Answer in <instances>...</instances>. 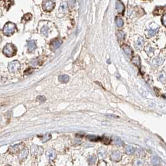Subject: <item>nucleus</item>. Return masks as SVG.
I'll use <instances>...</instances> for the list:
<instances>
[{"label":"nucleus","mask_w":166,"mask_h":166,"mask_svg":"<svg viewBox=\"0 0 166 166\" xmlns=\"http://www.w3.org/2000/svg\"><path fill=\"white\" fill-rule=\"evenodd\" d=\"M68 11V5L66 2H62L59 8V11L61 13H65Z\"/></svg>","instance_id":"nucleus-9"},{"label":"nucleus","mask_w":166,"mask_h":166,"mask_svg":"<svg viewBox=\"0 0 166 166\" xmlns=\"http://www.w3.org/2000/svg\"><path fill=\"white\" fill-rule=\"evenodd\" d=\"M115 144L118 146H121V145H123V142H122V140L119 137H116V139H115Z\"/></svg>","instance_id":"nucleus-26"},{"label":"nucleus","mask_w":166,"mask_h":166,"mask_svg":"<svg viewBox=\"0 0 166 166\" xmlns=\"http://www.w3.org/2000/svg\"><path fill=\"white\" fill-rule=\"evenodd\" d=\"M117 36H118L119 40L120 41L124 40V37H125V34H124V32H123V31H119L118 32V34H117Z\"/></svg>","instance_id":"nucleus-19"},{"label":"nucleus","mask_w":166,"mask_h":166,"mask_svg":"<svg viewBox=\"0 0 166 166\" xmlns=\"http://www.w3.org/2000/svg\"><path fill=\"white\" fill-rule=\"evenodd\" d=\"M20 63L18 61H13L11 62L8 65V70L11 73H15L19 70L20 68Z\"/></svg>","instance_id":"nucleus-4"},{"label":"nucleus","mask_w":166,"mask_h":166,"mask_svg":"<svg viewBox=\"0 0 166 166\" xmlns=\"http://www.w3.org/2000/svg\"><path fill=\"white\" fill-rule=\"evenodd\" d=\"M116 10H117L118 13H120V14H122V13H123V12L124 11L125 8H124V5H123V3L120 1V0H118L117 2H116Z\"/></svg>","instance_id":"nucleus-6"},{"label":"nucleus","mask_w":166,"mask_h":166,"mask_svg":"<svg viewBox=\"0 0 166 166\" xmlns=\"http://www.w3.org/2000/svg\"><path fill=\"white\" fill-rule=\"evenodd\" d=\"M62 41L59 39H54L53 41H52L51 43V47L53 49H57L60 47V46L61 45Z\"/></svg>","instance_id":"nucleus-5"},{"label":"nucleus","mask_w":166,"mask_h":166,"mask_svg":"<svg viewBox=\"0 0 166 166\" xmlns=\"http://www.w3.org/2000/svg\"><path fill=\"white\" fill-rule=\"evenodd\" d=\"M27 46H28V50L29 51H32L36 48V43L34 41H29L27 43Z\"/></svg>","instance_id":"nucleus-10"},{"label":"nucleus","mask_w":166,"mask_h":166,"mask_svg":"<svg viewBox=\"0 0 166 166\" xmlns=\"http://www.w3.org/2000/svg\"><path fill=\"white\" fill-rule=\"evenodd\" d=\"M47 155L49 157V159L51 160L54 159L55 157H56V154H55L54 152L51 151V150H48V151L47 152Z\"/></svg>","instance_id":"nucleus-16"},{"label":"nucleus","mask_w":166,"mask_h":166,"mask_svg":"<svg viewBox=\"0 0 166 166\" xmlns=\"http://www.w3.org/2000/svg\"><path fill=\"white\" fill-rule=\"evenodd\" d=\"M102 142H103V143H104L105 144H109L110 143H111V139H109V137H105V136H104L101 139Z\"/></svg>","instance_id":"nucleus-24"},{"label":"nucleus","mask_w":166,"mask_h":166,"mask_svg":"<svg viewBox=\"0 0 166 166\" xmlns=\"http://www.w3.org/2000/svg\"><path fill=\"white\" fill-rule=\"evenodd\" d=\"M126 150L128 154H132L135 152V149L132 146H127L126 147Z\"/></svg>","instance_id":"nucleus-15"},{"label":"nucleus","mask_w":166,"mask_h":166,"mask_svg":"<svg viewBox=\"0 0 166 166\" xmlns=\"http://www.w3.org/2000/svg\"><path fill=\"white\" fill-rule=\"evenodd\" d=\"M27 154H28V149L26 148L25 149L22 150V152H21L20 155H19V157H20L21 159L24 158V157H26L27 156Z\"/></svg>","instance_id":"nucleus-18"},{"label":"nucleus","mask_w":166,"mask_h":166,"mask_svg":"<svg viewBox=\"0 0 166 166\" xmlns=\"http://www.w3.org/2000/svg\"><path fill=\"white\" fill-rule=\"evenodd\" d=\"M162 24L166 26V14L163 16L162 19Z\"/></svg>","instance_id":"nucleus-31"},{"label":"nucleus","mask_w":166,"mask_h":166,"mask_svg":"<svg viewBox=\"0 0 166 166\" xmlns=\"http://www.w3.org/2000/svg\"><path fill=\"white\" fill-rule=\"evenodd\" d=\"M48 27H47V26H44V27H43L41 29V33H42L43 34L44 36H46V37H47L48 36Z\"/></svg>","instance_id":"nucleus-20"},{"label":"nucleus","mask_w":166,"mask_h":166,"mask_svg":"<svg viewBox=\"0 0 166 166\" xmlns=\"http://www.w3.org/2000/svg\"><path fill=\"white\" fill-rule=\"evenodd\" d=\"M121 159V154L119 152H114L111 155V159L115 162L119 161Z\"/></svg>","instance_id":"nucleus-8"},{"label":"nucleus","mask_w":166,"mask_h":166,"mask_svg":"<svg viewBox=\"0 0 166 166\" xmlns=\"http://www.w3.org/2000/svg\"><path fill=\"white\" fill-rule=\"evenodd\" d=\"M87 139L92 142H97V141L101 140V138L99 136H96V135H88Z\"/></svg>","instance_id":"nucleus-12"},{"label":"nucleus","mask_w":166,"mask_h":166,"mask_svg":"<svg viewBox=\"0 0 166 166\" xmlns=\"http://www.w3.org/2000/svg\"><path fill=\"white\" fill-rule=\"evenodd\" d=\"M3 1H5V7L8 9L11 5V1L10 0H3Z\"/></svg>","instance_id":"nucleus-27"},{"label":"nucleus","mask_w":166,"mask_h":166,"mask_svg":"<svg viewBox=\"0 0 166 166\" xmlns=\"http://www.w3.org/2000/svg\"><path fill=\"white\" fill-rule=\"evenodd\" d=\"M96 160V158L95 156L90 157V158H89V163H90V164H94V163L95 162Z\"/></svg>","instance_id":"nucleus-30"},{"label":"nucleus","mask_w":166,"mask_h":166,"mask_svg":"<svg viewBox=\"0 0 166 166\" xmlns=\"http://www.w3.org/2000/svg\"><path fill=\"white\" fill-rule=\"evenodd\" d=\"M132 62L134 63H135L136 65H139V63H140V60H139V57L137 56L135 57V58H134V59H132Z\"/></svg>","instance_id":"nucleus-28"},{"label":"nucleus","mask_w":166,"mask_h":166,"mask_svg":"<svg viewBox=\"0 0 166 166\" xmlns=\"http://www.w3.org/2000/svg\"><path fill=\"white\" fill-rule=\"evenodd\" d=\"M55 7L54 0H44L43 3V8L46 11H51Z\"/></svg>","instance_id":"nucleus-3"},{"label":"nucleus","mask_w":166,"mask_h":166,"mask_svg":"<svg viewBox=\"0 0 166 166\" xmlns=\"http://www.w3.org/2000/svg\"><path fill=\"white\" fill-rule=\"evenodd\" d=\"M144 39L142 38V37H140V38L138 39V41H137V43H136V46H137V48H142V46L144 44Z\"/></svg>","instance_id":"nucleus-17"},{"label":"nucleus","mask_w":166,"mask_h":166,"mask_svg":"<svg viewBox=\"0 0 166 166\" xmlns=\"http://www.w3.org/2000/svg\"><path fill=\"white\" fill-rule=\"evenodd\" d=\"M152 162L154 165H160L161 163V160L158 157L155 156L152 158Z\"/></svg>","instance_id":"nucleus-22"},{"label":"nucleus","mask_w":166,"mask_h":166,"mask_svg":"<svg viewBox=\"0 0 166 166\" xmlns=\"http://www.w3.org/2000/svg\"><path fill=\"white\" fill-rule=\"evenodd\" d=\"M116 25L118 26V27H122L124 24V21H123V19L120 17H117L116 18Z\"/></svg>","instance_id":"nucleus-14"},{"label":"nucleus","mask_w":166,"mask_h":166,"mask_svg":"<svg viewBox=\"0 0 166 166\" xmlns=\"http://www.w3.org/2000/svg\"><path fill=\"white\" fill-rule=\"evenodd\" d=\"M31 17H32L31 14H30V13H27V14H26V15H25L24 16H23L22 20H23V21H24L26 22V21H29V20H30Z\"/></svg>","instance_id":"nucleus-23"},{"label":"nucleus","mask_w":166,"mask_h":166,"mask_svg":"<svg viewBox=\"0 0 166 166\" xmlns=\"http://www.w3.org/2000/svg\"><path fill=\"white\" fill-rule=\"evenodd\" d=\"M70 80V77L68 75H62L59 76V81L61 82H67Z\"/></svg>","instance_id":"nucleus-13"},{"label":"nucleus","mask_w":166,"mask_h":166,"mask_svg":"<svg viewBox=\"0 0 166 166\" xmlns=\"http://www.w3.org/2000/svg\"><path fill=\"white\" fill-rule=\"evenodd\" d=\"M16 26L15 23H11V22H8L6 24H5V26L3 29V32L5 35L11 36L16 31Z\"/></svg>","instance_id":"nucleus-1"},{"label":"nucleus","mask_w":166,"mask_h":166,"mask_svg":"<svg viewBox=\"0 0 166 166\" xmlns=\"http://www.w3.org/2000/svg\"><path fill=\"white\" fill-rule=\"evenodd\" d=\"M16 48L13 44L8 43L3 49V53L7 57H12L16 54Z\"/></svg>","instance_id":"nucleus-2"},{"label":"nucleus","mask_w":166,"mask_h":166,"mask_svg":"<svg viewBox=\"0 0 166 166\" xmlns=\"http://www.w3.org/2000/svg\"><path fill=\"white\" fill-rule=\"evenodd\" d=\"M158 29H154V28H150L149 30V34L150 36H154L156 34L157 31Z\"/></svg>","instance_id":"nucleus-25"},{"label":"nucleus","mask_w":166,"mask_h":166,"mask_svg":"<svg viewBox=\"0 0 166 166\" xmlns=\"http://www.w3.org/2000/svg\"><path fill=\"white\" fill-rule=\"evenodd\" d=\"M37 101L39 102H44L46 101L45 97L42 96H39L37 97Z\"/></svg>","instance_id":"nucleus-29"},{"label":"nucleus","mask_w":166,"mask_h":166,"mask_svg":"<svg viewBox=\"0 0 166 166\" xmlns=\"http://www.w3.org/2000/svg\"><path fill=\"white\" fill-rule=\"evenodd\" d=\"M51 134H46V135H44V136H43V137H41V140H42L43 142H46V141H48V140H49V139H51Z\"/></svg>","instance_id":"nucleus-21"},{"label":"nucleus","mask_w":166,"mask_h":166,"mask_svg":"<svg viewBox=\"0 0 166 166\" xmlns=\"http://www.w3.org/2000/svg\"><path fill=\"white\" fill-rule=\"evenodd\" d=\"M43 151V149L41 147H38L36 145H32V148H31V152L32 154L34 155L36 154H41Z\"/></svg>","instance_id":"nucleus-7"},{"label":"nucleus","mask_w":166,"mask_h":166,"mask_svg":"<svg viewBox=\"0 0 166 166\" xmlns=\"http://www.w3.org/2000/svg\"><path fill=\"white\" fill-rule=\"evenodd\" d=\"M123 50H124V51L125 52V53L128 55V56H131V55H132V49H131L130 47L128 46H124L123 47Z\"/></svg>","instance_id":"nucleus-11"}]
</instances>
